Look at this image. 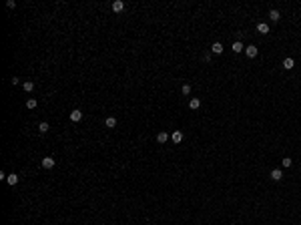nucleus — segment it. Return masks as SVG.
Returning <instances> with one entry per match:
<instances>
[{"label": "nucleus", "mask_w": 301, "mask_h": 225, "mask_svg": "<svg viewBox=\"0 0 301 225\" xmlns=\"http://www.w3.org/2000/svg\"><path fill=\"white\" fill-rule=\"evenodd\" d=\"M199 107H201V99H197V97H193V99H189V109H193V111H197Z\"/></svg>", "instance_id": "5"}, {"label": "nucleus", "mask_w": 301, "mask_h": 225, "mask_svg": "<svg viewBox=\"0 0 301 225\" xmlns=\"http://www.w3.org/2000/svg\"><path fill=\"white\" fill-rule=\"evenodd\" d=\"M113 10H114V12H122V10H125V2H122V0H117V2H113Z\"/></svg>", "instance_id": "13"}, {"label": "nucleus", "mask_w": 301, "mask_h": 225, "mask_svg": "<svg viewBox=\"0 0 301 225\" xmlns=\"http://www.w3.org/2000/svg\"><path fill=\"white\" fill-rule=\"evenodd\" d=\"M291 165H293V161H291L289 157H285V159L281 161V167H285V169H287V167H291Z\"/></svg>", "instance_id": "18"}, {"label": "nucleus", "mask_w": 301, "mask_h": 225, "mask_svg": "<svg viewBox=\"0 0 301 225\" xmlns=\"http://www.w3.org/2000/svg\"><path fill=\"white\" fill-rule=\"evenodd\" d=\"M70 121H73V123H78V121H82V111H78V109H74V111L70 113Z\"/></svg>", "instance_id": "4"}, {"label": "nucleus", "mask_w": 301, "mask_h": 225, "mask_svg": "<svg viewBox=\"0 0 301 225\" xmlns=\"http://www.w3.org/2000/svg\"><path fill=\"white\" fill-rule=\"evenodd\" d=\"M293 66H295V61H293L291 56H287L285 61H283V69H285V70H291Z\"/></svg>", "instance_id": "7"}, {"label": "nucleus", "mask_w": 301, "mask_h": 225, "mask_svg": "<svg viewBox=\"0 0 301 225\" xmlns=\"http://www.w3.org/2000/svg\"><path fill=\"white\" fill-rule=\"evenodd\" d=\"M157 141H159V143H167V141H169V133H167V131H161V133H157Z\"/></svg>", "instance_id": "11"}, {"label": "nucleus", "mask_w": 301, "mask_h": 225, "mask_svg": "<svg viewBox=\"0 0 301 225\" xmlns=\"http://www.w3.org/2000/svg\"><path fill=\"white\" fill-rule=\"evenodd\" d=\"M171 139H173V143H181L183 141V131H173Z\"/></svg>", "instance_id": "9"}, {"label": "nucleus", "mask_w": 301, "mask_h": 225, "mask_svg": "<svg viewBox=\"0 0 301 225\" xmlns=\"http://www.w3.org/2000/svg\"><path fill=\"white\" fill-rule=\"evenodd\" d=\"M211 54H213V52H205V54H203V61L209 62V61H211Z\"/></svg>", "instance_id": "21"}, {"label": "nucleus", "mask_w": 301, "mask_h": 225, "mask_svg": "<svg viewBox=\"0 0 301 225\" xmlns=\"http://www.w3.org/2000/svg\"><path fill=\"white\" fill-rule=\"evenodd\" d=\"M36 105H38L36 99H28V101H26V107H28V109H36Z\"/></svg>", "instance_id": "19"}, {"label": "nucleus", "mask_w": 301, "mask_h": 225, "mask_svg": "<svg viewBox=\"0 0 301 225\" xmlns=\"http://www.w3.org/2000/svg\"><path fill=\"white\" fill-rule=\"evenodd\" d=\"M245 54H247L249 58H255L257 54H259V48H257L255 44H249V46H245Z\"/></svg>", "instance_id": "1"}, {"label": "nucleus", "mask_w": 301, "mask_h": 225, "mask_svg": "<svg viewBox=\"0 0 301 225\" xmlns=\"http://www.w3.org/2000/svg\"><path fill=\"white\" fill-rule=\"evenodd\" d=\"M22 88L26 92H32L34 91V83H32V80H26V83H22Z\"/></svg>", "instance_id": "15"}, {"label": "nucleus", "mask_w": 301, "mask_h": 225, "mask_svg": "<svg viewBox=\"0 0 301 225\" xmlns=\"http://www.w3.org/2000/svg\"><path fill=\"white\" fill-rule=\"evenodd\" d=\"M6 6H8V8H14V6H16V2H14V0H8Z\"/></svg>", "instance_id": "22"}, {"label": "nucleus", "mask_w": 301, "mask_h": 225, "mask_svg": "<svg viewBox=\"0 0 301 225\" xmlns=\"http://www.w3.org/2000/svg\"><path fill=\"white\" fill-rule=\"evenodd\" d=\"M257 32H259V34H267V32H269V24H267V22H259V24H257Z\"/></svg>", "instance_id": "8"}, {"label": "nucleus", "mask_w": 301, "mask_h": 225, "mask_svg": "<svg viewBox=\"0 0 301 225\" xmlns=\"http://www.w3.org/2000/svg\"><path fill=\"white\" fill-rule=\"evenodd\" d=\"M181 91H183V95H189V92H191V84H183Z\"/></svg>", "instance_id": "20"}, {"label": "nucleus", "mask_w": 301, "mask_h": 225, "mask_svg": "<svg viewBox=\"0 0 301 225\" xmlns=\"http://www.w3.org/2000/svg\"><path fill=\"white\" fill-rule=\"evenodd\" d=\"M211 52H213V54H221V52H223V44H221V42H213V46H211Z\"/></svg>", "instance_id": "10"}, {"label": "nucleus", "mask_w": 301, "mask_h": 225, "mask_svg": "<svg viewBox=\"0 0 301 225\" xmlns=\"http://www.w3.org/2000/svg\"><path fill=\"white\" fill-rule=\"evenodd\" d=\"M48 129H50V127H48V123H46V121H42L40 125H38V131H40L42 135H44V133H48Z\"/></svg>", "instance_id": "17"}, {"label": "nucleus", "mask_w": 301, "mask_h": 225, "mask_svg": "<svg viewBox=\"0 0 301 225\" xmlns=\"http://www.w3.org/2000/svg\"><path fill=\"white\" fill-rule=\"evenodd\" d=\"M42 169H52L54 167V165H56V161H54L52 159V157H44V159H42Z\"/></svg>", "instance_id": "2"}, {"label": "nucleus", "mask_w": 301, "mask_h": 225, "mask_svg": "<svg viewBox=\"0 0 301 225\" xmlns=\"http://www.w3.org/2000/svg\"><path fill=\"white\" fill-rule=\"evenodd\" d=\"M269 18L273 20V22H277V20L281 18V14H279V10H275V8H273V10H269Z\"/></svg>", "instance_id": "16"}, {"label": "nucleus", "mask_w": 301, "mask_h": 225, "mask_svg": "<svg viewBox=\"0 0 301 225\" xmlns=\"http://www.w3.org/2000/svg\"><path fill=\"white\" fill-rule=\"evenodd\" d=\"M231 48H233V52H241V50H245V46H243V42H241V40H235V42H233V44H231Z\"/></svg>", "instance_id": "6"}, {"label": "nucleus", "mask_w": 301, "mask_h": 225, "mask_svg": "<svg viewBox=\"0 0 301 225\" xmlns=\"http://www.w3.org/2000/svg\"><path fill=\"white\" fill-rule=\"evenodd\" d=\"M6 183L10 185V187H12V185H16V183H18V175H16V173H10V175L6 177Z\"/></svg>", "instance_id": "12"}, {"label": "nucleus", "mask_w": 301, "mask_h": 225, "mask_svg": "<svg viewBox=\"0 0 301 225\" xmlns=\"http://www.w3.org/2000/svg\"><path fill=\"white\" fill-rule=\"evenodd\" d=\"M269 177H271V181H281L283 179V171L281 169H273V171L269 173Z\"/></svg>", "instance_id": "3"}, {"label": "nucleus", "mask_w": 301, "mask_h": 225, "mask_svg": "<svg viewBox=\"0 0 301 225\" xmlns=\"http://www.w3.org/2000/svg\"><path fill=\"white\" fill-rule=\"evenodd\" d=\"M104 125H107L108 129H114V127H117V119H114V117H107V119H104Z\"/></svg>", "instance_id": "14"}]
</instances>
